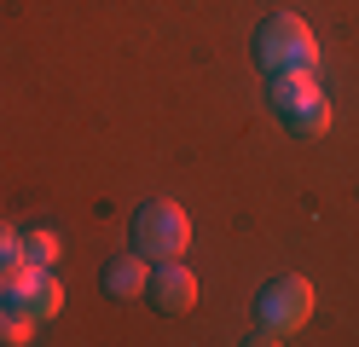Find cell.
<instances>
[{
    "label": "cell",
    "instance_id": "cell-1",
    "mask_svg": "<svg viewBox=\"0 0 359 347\" xmlns=\"http://www.w3.org/2000/svg\"><path fill=\"white\" fill-rule=\"evenodd\" d=\"M273 110L296 139H325L330 133V99L319 93L313 69H284V76H273Z\"/></svg>",
    "mask_w": 359,
    "mask_h": 347
},
{
    "label": "cell",
    "instance_id": "cell-6",
    "mask_svg": "<svg viewBox=\"0 0 359 347\" xmlns=\"http://www.w3.org/2000/svg\"><path fill=\"white\" fill-rule=\"evenodd\" d=\"M145 295H151V307H156V313L180 318V313H191V307H197V278H191L186 266H180V261H163V266L151 272Z\"/></svg>",
    "mask_w": 359,
    "mask_h": 347
},
{
    "label": "cell",
    "instance_id": "cell-8",
    "mask_svg": "<svg viewBox=\"0 0 359 347\" xmlns=\"http://www.w3.org/2000/svg\"><path fill=\"white\" fill-rule=\"evenodd\" d=\"M58 261V238L53 231H29L24 238V266H53Z\"/></svg>",
    "mask_w": 359,
    "mask_h": 347
},
{
    "label": "cell",
    "instance_id": "cell-7",
    "mask_svg": "<svg viewBox=\"0 0 359 347\" xmlns=\"http://www.w3.org/2000/svg\"><path fill=\"white\" fill-rule=\"evenodd\" d=\"M145 284H151V272H145V261H140V249H133V254H116V261L104 266V290L116 295V301L145 295Z\"/></svg>",
    "mask_w": 359,
    "mask_h": 347
},
{
    "label": "cell",
    "instance_id": "cell-11",
    "mask_svg": "<svg viewBox=\"0 0 359 347\" xmlns=\"http://www.w3.org/2000/svg\"><path fill=\"white\" fill-rule=\"evenodd\" d=\"M0 307H6V301H0Z\"/></svg>",
    "mask_w": 359,
    "mask_h": 347
},
{
    "label": "cell",
    "instance_id": "cell-10",
    "mask_svg": "<svg viewBox=\"0 0 359 347\" xmlns=\"http://www.w3.org/2000/svg\"><path fill=\"white\" fill-rule=\"evenodd\" d=\"M29 330H35L29 318H18V313L0 307V341H6V347H24V341H29Z\"/></svg>",
    "mask_w": 359,
    "mask_h": 347
},
{
    "label": "cell",
    "instance_id": "cell-9",
    "mask_svg": "<svg viewBox=\"0 0 359 347\" xmlns=\"http://www.w3.org/2000/svg\"><path fill=\"white\" fill-rule=\"evenodd\" d=\"M18 266H24V238L12 226H0V278H12Z\"/></svg>",
    "mask_w": 359,
    "mask_h": 347
},
{
    "label": "cell",
    "instance_id": "cell-2",
    "mask_svg": "<svg viewBox=\"0 0 359 347\" xmlns=\"http://www.w3.org/2000/svg\"><path fill=\"white\" fill-rule=\"evenodd\" d=\"M255 58L266 76H284V69H313L319 64V41H313V29L296 18V12H273L261 23L255 35Z\"/></svg>",
    "mask_w": 359,
    "mask_h": 347
},
{
    "label": "cell",
    "instance_id": "cell-5",
    "mask_svg": "<svg viewBox=\"0 0 359 347\" xmlns=\"http://www.w3.org/2000/svg\"><path fill=\"white\" fill-rule=\"evenodd\" d=\"M0 301H6V313H18V318L47 324L64 307V290H58V278L47 266H18L12 278H0Z\"/></svg>",
    "mask_w": 359,
    "mask_h": 347
},
{
    "label": "cell",
    "instance_id": "cell-4",
    "mask_svg": "<svg viewBox=\"0 0 359 347\" xmlns=\"http://www.w3.org/2000/svg\"><path fill=\"white\" fill-rule=\"evenodd\" d=\"M255 318H261V341H278L290 330H302V324L313 318V284L307 278H273V284L261 290L255 301Z\"/></svg>",
    "mask_w": 359,
    "mask_h": 347
},
{
    "label": "cell",
    "instance_id": "cell-3",
    "mask_svg": "<svg viewBox=\"0 0 359 347\" xmlns=\"http://www.w3.org/2000/svg\"><path fill=\"white\" fill-rule=\"evenodd\" d=\"M133 249L151 254V261H180V254L191 249V220L180 203H145L140 215H133Z\"/></svg>",
    "mask_w": 359,
    "mask_h": 347
}]
</instances>
